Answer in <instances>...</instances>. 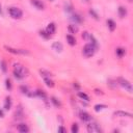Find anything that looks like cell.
Segmentation results:
<instances>
[{"label": "cell", "mask_w": 133, "mask_h": 133, "mask_svg": "<svg viewBox=\"0 0 133 133\" xmlns=\"http://www.w3.org/2000/svg\"><path fill=\"white\" fill-rule=\"evenodd\" d=\"M68 30H69V32L71 34H76L79 31V28H78V26L76 24H71V25H69Z\"/></svg>", "instance_id": "cell-13"}, {"label": "cell", "mask_w": 133, "mask_h": 133, "mask_svg": "<svg viewBox=\"0 0 133 133\" xmlns=\"http://www.w3.org/2000/svg\"><path fill=\"white\" fill-rule=\"evenodd\" d=\"M49 34H54L55 33V31H56V25L54 24V23H49L48 24V26H47V28L45 29Z\"/></svg>", "instance_id": "cell-9"}, {"label": "cell", "mask_w": 133, "mask_h": 133, "mask_svg": "<svg viewBox=\"0 0 133 133\" xmlns=\"http://www.w3.org/2000/svg\"><path fill=\"white\" fill-rule=\"evenodd\" d=\"M4 49L11 53V54H29V52L27 50H24V49H15V48H11V47H8V46H4Z\"/></svg>", "instance_id": "cell-5"}, {"label": "cell", "mask_w": 133, "mask_h": 133, "mask_svg": "<svg viewBox=\"0 0 133 133\" xmlns=\"http://www.w3.org/2000/svg\"><path fill=\"white\" fill-rule=\"evenodd\" d=\"M0 15H2V8H1V5H0Z\"/></svg>", "instance_id": "cell-38"}, {"label": "cell", "mask_w": 133, "mask_h": 133, "mask_svg": "<svg viewBox=\"0 0 133 133\" xmlns=\"http://www.w3.org/2000/svg\"><path fill=\"white\" fill-rule=\"evenodd\" d=\"M90 35H91V34H90L89 32H87V31H83L81 36H82V38H83V39L88 41V39H89V37H90Z\"/></svg>", "instance_id": "cell-27"}, {"label": "cell", "mask_w": 133, "mask_h": 133, "mask_svg": "<svg viewBox=\"0 0 133 133\" xmlns=\"http://www.w3.org/2000/svg\"><path fill=\"white\" fill-rule=\"evenodd\" d=\"M52 49H53L54 51L60 53V52H62V50H63V46H62V44H61L60 42H54V43L52 44Z\"/></svg>", "instance_id": "cell-8"}, {"label": "cell", "mask_w": 133, "mask_h": 133, "mask_svg": "<svg viewBox=\"0 0 133 133\" xmlns=\"http://www.w3.org/2000/svg\"><path fill=\"white\" fill-rule=\"evenodd\" d=\"M20 90H21L23 94H26V95H27L28 91H29V90H28V87L25 86V85H21V86H20Z\"/></svg>", "instance_id": "cell-30"}, {"label": "cell", "mask_w": 133, "mask_h": 133, "mask_svg": "<svg viewBox=\"0 0 133 133\" xmlns=\"http://www.w3.org/2000/svg\"><path fill=\"white\" fill-rule=\"evenodd\" d=\"M113 115H114V116H117V117H132V114H131L130 112L122 111V110L114 111V112H113Z\"/></svg>", "instance_id": "cell-7"}, {"label": "cell", "mask_w": 133, "mask_h": 133, "mask_svg": "<svg viewBox=\"0 0 133 133\" xmlns=\"http://www.w3.org/2000/svg\"><path fill=\"white\" fill-rule=\"evenodd\" d=\"M74 87H75V88H77V89H79V87H80V86H79L77 83H74Z\"/></svg>", "instance_id": "cell-36"}, {"label": "cell", "mask_w": 133, "mask_h": 133, "mask_svg": "<svg viewBox=\"0 0 133 133\" xmlns=\"http://www.w3.org/2000/svg\"><path fill=\"white\" fill-rule=\"evenodd\" d=\"M72 20H73V21H75V23H76V22H81V21H82V19L80 18V16H79V15H74V16H73V18H72Z\"/></svg>", "instance_id": "cell-31"}, {"label": "cell", "mask_w": 133, "mask_h": 133, "mask_svg": "<svg viewBox=\"0 0 133 133\" xmlns=\"http://www.w3.org/2000/svg\"><path fill=\"white\" fill-rule=\"evenodd\" d=\"M5 86H6V88L8 89V90H10L11 89V87H12V85H11V81H10V79H6L5 80Z\"/></svg>", "instance_id": "cell-29"}, {"label": "cell", "mask_w": 133, "mask_h": 133, "mask_svg": "<svg viewBox=\"0 0 133 133\" xmlns=\"http://www.w3.org/2000/svg\"><path fill=\"white\" fill-rule=\"evenodd\" d=\"M86 129H87V131L89 132V133H91V132H94V125H91V124H87L86 125Z\"/></svg>", "instance_id": "cell-32"}, {"label": "cell", "mask_w": 133, "mask_h": 133, "mask_svg": "<svg viewBox=\"0 0 133 133\" xmlns=\"http://www.w3.org/2000/svg\"><path fill=\"white\" fill-rule=\"evenodd\" d=\"M8 14L9 16L12 18V19H21L23 17V11L19 8V7H16V6H11L8 8Z\"/></svg>", "instance_id": "cell-3"}, {"label": "cell", "mask_w": 133, "mask_h": 133, "mask_svg": "<svg viewBox=\"0 0 133 133\" xmlns=\"http://www.w3.org/2000/svg\"><path fill=\"white\" fill-rule=\"evenodd\" d=\"M117 83H118L122 87H124L125 89H127L128 92H132V84H131L130 81H128L127 79L122 78V77H118V78H117Z\"/></svg>", "instance_id": "cell-4"}, {"label": "cell", "mask_w": 133, "mask_h": 133, "mask_svg": "<svg viewBox=\"0 0 133 133\" xmlns=\"http://www.w3.org/2000/svg\"><path fill=\"white\" fill-rule=\"evenodd\" d=\"M117 12H118L119 18H125V17L127 16V14H128L127 8H126L125 6H118V8H117Z\"/></svg>", "instance_id": "cell-11"}, {"label": "cell", "mask_w": 133, "mask_h": 133, "mask_svg": "<svg viewBox=\"0 0 133 133\" xmlns=\"http://www.w3.org/2000/svg\"><path fill=\"white\" fill-rule=\"evenodd\" d=\"M115 54H116L117 57L122 58V57L126 54V50H125L124 48H116V50H115Z\"/></svg>", "instance_id": "cell-18"}, {"label": "cell", "mask_w": 133, "mask_h": 133, "mask_svg": "<svg viewBox=\"0 0 133 133\" xmlns=\"http://www.w3.org/2000/svg\"><path fill=\"white\" fill-rule=\"evenodd\" d=\"M96 47L94 46V45H91L90 43H88V44H86L84 47H83V50H82V54L85 56V57H91V56H94V54H95V52H96Z\"/></svg>", "instance_id": "cell-2"}, {"label": "cell", "mask_w": 133, "mask_h": 133, "mask_svg": "<svg viewBox=\"0 0 133 133\" xmlns=\"http://www.w3.org/2000/svg\"><path fill=\"white\" fill-rule=\"evenodd\" d=\"M80 118H81L82 122H89V121L91 119V116H90L87 112L81 111V112H80Z\"/></svg>", "instance_id": "cell-12"}, {"label": "cell", "mask_w": 133, "mask_h": 133, "mask_svg": "<svg viewBox=\"0 0 133 133\" xmlns=\"http://www.w3.org/2000/svg\"><path fill=\"white\" fill-rule=\"evenodd\" d=\"M129 1H130V2H131V1H132V0H129Z\"/></svg>", "instance_id": "cell-40"}, {"label": "cell", "mask_w": 133, "mask_h": 133, "mask_svg": "<svg viewBox=\"0 0 133 133\" xmlns=\"http://www.w3.org/2000/svg\"><path fill=\"white\" fill-rule=\"evenodd\" d=\"M88 12H89V15H90L95 20H99V19H100V18H99V16H98V14H97L94 9H89V11H88Z\"/></svg>", "instance_id": "cell-26"}, {"label": "cell", "mask_w": 133, "mask_h": 133, "mask_svg": "<svg viewBox=\"0 0 133 133\" xmlns=\"http://www.w3.org/2000/svg\"><path fill=\"white\" fill-rule=\"evenodd\" d=\"M3 116H4V113L2 110H0V117H3Z\"/></svg>", "instance_id": "cell-37"}, {"label": "cell", "mask_w": 133, "mask_h": 133, "mask_svg": "<svg viewBox=\"0 0 133 133\" xmlns=\"http://www.w3.org/2000/svg\"><path fill=\"white\" fill-rule=\"evenodd\" d=\"M44 82H45V84H46L48 87H50V88H53L54 85H55L54 81H53L52 79H50V77H46V78H44Z\"/></svg>", "instance_id": "cell-16"}, {"label": "cell", "mask_w": 133, "mask_h": 133, "mask_svg": "<svg viewBox=\"0 0 133 133\" xmlns=\"http://www.w3.org/2000/svg\"><path fill=\"white\" fill-rule=\"evenodd\" d=\"M51 102H52V104H53L55 107H57V108L61 107V103H60V101H59L58 99H56L55 97H52V98H51Z\"/></svg>", "instance_id": "cell-22"}, {"label": "cell", "mask_w": 133, "mask_h": 133, "mask_svg": "<svg viewBox=\"0 0 133 133\" xmlns=\"http://www.w3.org/2000/svg\"><path fill=\"white\" fill-rule=\"evenodd\" d=\"M28 75H29V71L27 70L26 66H24L19 62L14 63V76L17 79H24L28 77Z\"/></svg>", "instance_id": "cell-1"}, {"label": "cell", "mask_w": 133, "mask_h": 133, "mask_svg": "<svg viewBox=\"0 0 133 133\" xmlns=\"http://www.w3.org/2000/svg\"><path fill=\"white\" fill-rule=\"evenodd\" d=\"M105 108H107V106L104 105V104H97V105L94 106V110H95L96 112H99V111H101V110H103V109H105Z\"/></svg>", "instance_id": "cell-21"}, {"label": "cell", "mask_w": 133, "mask_h": 133, "mask_svg": "<svg viewBox=\"0 0 133 133\" xmlns=\"http://www.w3.org/2000/svg\"><path fill=\"white\" fill-rule=\"evenodd\" d=\"M30 3H31L35 8H37V9H39V10L45 9V4H44V2H43L42 0H30Z\"/></svg>", "instance_id": "cell-6"}, {"label": "cell", "mask_w": 133, "mask_h": 133, "mask_svg": "<svg viewBox=\"0 0 133 133\" xmlns=\"http://www.w3.org/2000/svg\"><path fill=\"white\" fill-rule=\"evenodd\" d=\"M1 69H2V71L4 72V73H6V71H7V68H6V63H5V61H1Z\"/></svg>", "instance_id": "cell-33"}, {"label": "cell", "mask_w": 133, "mask_h": 133, "mask_svg": "<svg viewBox=\"0 0 133 133\" xmlns=\"http://www.w3.org/2000/svg\"><path fill=\"white\" fill-rule=\"evenodd\" d=\"M50 1H51V2H53V1H54V0H50Z\"/></svg>", "instance_id": "cell-39"}, {"label": "cell", "mask_w": 133, "mask_h": 133, "mask_svg": "<svg viewBox=\"0 0 133 133\" xmlns=\"http://www.w3.org/2000/svg\"><path fill=\"white\" fill-rule=\"evenodd\" d=\"M95 94H97V95H103L104 92L101 89H95Z\"/></svg>", "instance_id": "cell-35"}, {"label": "cell", "mask_w": 133, "mask_h": 133, "mask_svg": "<svg viewBox=\"0 0 133 133\" xmlns=\"http://www.w3.org/2000/svg\"><path fill=\"white\" fill-rule=\"evenodd\" d=\"M107 26H108V28H109L110 31H114L115 28H116V24H115V22H114L113 20H111V19L107 20Z\"/></svg>", "instance_id": "cell-15"}, {"label": "cell", "mask_w": 133, "mask_h": 133, "mask_svg": "<svg viewBox=\"0 0 133 133\" xmlns=\"http://www.w3.org/2000/svg\"><path fill=\"white\" fill-rule=\"evenodd\" d=\"M10 108H11V99H10V97H6L5 102H4V109L9 110Z\"/></svg>", "instance_id": "cell-17"}, {"label": "cell", "mask_w": 133, "mask_h": 133, "mask_svg": "<svg viewBox=\"0 0 133 133\" xmlns=\"http://www.w3.org/2000/svg\"><path fill=\"white\" fill-rule=\"evenodd\" d=\"M58 132H61V133H65V132H66V129H65L63 126H60V127H58Z\"/></svg>", "instance_id": "cell-34"}, {"label": "cell", "mask_w": 133, "mask_h": 133, "mask_svg": "<svg viewBox=\"0 0 133 133\" xmlns=\"http://www.w3.org/2000/svg\"><path fill=\"white\" fill-rule=\"evenodd\" d=\"M78 97L80 98V99H82V100H84V101H89V97L85 94V92H82V91H79L78 92Z\"/></svg>", "instance_id": "cell-24"}, {"label": "cell", "mask_w": 133, "mask_h": 133, "mask_svg": "<svg viewBox=\"0 0 133 133\" xmlns=\"http://www.w3.org/2000/svg\"><path fill=\"white\" fill-rule=\"evenodd\" d=\"M39 74H41V76H42L43 78L52 77V76H53L52 73H50V72H48V71H46V70H39Z\"/></svg>", "instance_id": "cell-19"}, {"label": "cell", "mask_w": 133, "mask_h": 133, "mask_svg": "<svg viewBox=\"0 0 133 133\" xmlns=\"http://www.w3.org/2000/svg\"><path fill=\"white\" fill-rule=\"evenodd\" d=\"M35 95L37 96V97H39V98H42L43 100H45V99H47V94L44 91V90H41V89H37L36 91H35Z\"/></svg>", "instance_id": "cell-20"}, {"label": "cell", "mask_w": 133, "mask_h": 133, "mask_svg": "<svg viewBox=\"0 0 133 133\" xmlns=\"http://www.w3.org/2000/svg\"><path fill=\"white\" fill-rule=\"evenodd\" d=\"M66 42L70 46H75L76 45V38L73 34H68L66 35Z\"/></svg>", "instance_id": "cell-14"}, {"label": "cell", "mask_w": 133, "mask_h": 133, "mask_svg": "<svg viewBox=\"0 0 133 133\" xmlns=\"http://www.w3.org/2000/svg\"><path fill=\"white\" fill-rule=\"evenodd\" d=\"M39 34H41V36H43V37L46 38V39H49V38L51 37V34H49L46 30H41V31H39Z\"/></svg>", "instance_id": "cell-25"}, {"label": "cell", "mask_w": 133, "mask_h": 133, "mask_svg": "<svg viewBox=\"0 0 133 133\" xmlns=\"http://www.w3.org/2000/svg\"><path fill=\"white\" fill-rule=\"evenodd\" d=\"M16 118H18V119H20V118H22L23 116H24V114H23V110H22V108L21 107H19L17 110H16Z\"/></svg>", "instance_id": "cell-23"}, {"label": "cell", "mask_w": 133, "mask_h": 133, "mask_svg": "<svg viewBox=\"0 0 133 133\" xmlns=\"http://www.w3.org/2000/svg\"><path fill=\"white\" fill-rule=\"evenodd\" d=\"M78 130H79L78 125H77L76 123H74V124L72 125V127H71V131H72V133H77V132H78Z\"/></svg>", "instance_id": "cell-28"}, {"label": "cell", "mask_w": 133, "mask_h": 133, "mask_svg": "<svg viewBox=\"0 0 133 133\" xmlns=\"http://www.w3.org/2000/svg\"><path fill=\"white\" fill-rule=\"evenodd\" d=\"M17 129H18V131H19V132H21V133H27V132L29 131L28 126H27L26 124H24V123L19 124V125H18V127H17Z\"/></svg>", "instance_id": "cell-10"}]
</instances>
